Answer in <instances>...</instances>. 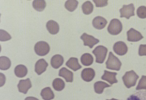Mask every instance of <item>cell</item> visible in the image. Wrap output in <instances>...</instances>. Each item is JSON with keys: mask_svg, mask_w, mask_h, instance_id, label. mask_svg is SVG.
<instances>
[{"mask_svg": "<svg viewBox=\"0 0 146 100\" xmlns=\"http://www.w3.org/2000/svg\"><path fill=\"white\" fill-rule=\"evenodd\" d=\"M108 52L107 48L103 45H98L92 51V53L96 57V62L102 63L105 61Z\"/></svg>", "mask_w": 146, "mask_h": 100, "instance_id": "3957f363", "label": "cell"}, {"mask_svg": "<svg viewBox=\"0 0 146 100\" xmlns=\"http://www.w3.org/2000/svg\"><path fill=\"white\" fill-rule=\"evenodd\" d=\"M11 37L8 33L4 30H0V41H5L11 39Z\"/></svg>", "mask_w": 146, "mask_h": 100, "instance_id": "83f0119b", "label": "cell"}, {"mask_svg": "<svg viewBox=\"0 0 146 100\" xmlns=\"http://www.w3.org/2000/svg\"><path fill=\"white\" fill-rule=\"evenodd\" d=\"M47 29L51 34H57L59 32L60 27L58 23L53 20H50L46 24Z\"/></svg>", "mask_w": 146, "mask_h": 100, "instance_id": "2e32d148", "label": "cell"}, {"mask_svg": "<svg viewBox=\"0 0 146 100\" xmlns=\"http://www.w3.org/2000/svg\"><path fill=\"white\" fill-rule=\"evenodd\" d=\"M139 54L140 56H146V45H139Z\"/></svg>", "mask_w": 146, "mask_h": 100, "instance_id": "1f68e13d", "label": "cell"}, {"mask_svg": "<svg viewBox=\"0 0 146 100\" xmlns=\"http://www.w3.org/2000/svg\"><path fill=\"white\" fill-rule=\"evenodd\" d=\"M58 75L64 78L67 82H72L73 81L74 74L65 67H62L60 69Z\"/></svg>", "mask_w": 146, "mask_h": 100, "instance_id": "9a60e30c", "label": "cell"}, {"mask_svg": "<svg viewBox=\"0 0 146 100\" xmlns=\"http://www.w3.org/2000/svg\"><path fill=\"white\" fill-rule=\"evenodd\" d=\"M93 2H94L96 6L97 7H105V6H107L108 5V1L106 0H102V1H100V0H94Z\"/></svg>", "mask_w": 146, "mask_h": 100, "instance_id": "4dcf8cb0", "label": "cell"}, {"mask_svg": "<svg viewBox=\"0 0 146 100\" xmlns=\"http://www.w3.org/2000/svg\"><path fill=\"white\" fill-rule=\"evenodd\" d=\"M106 64L108 69L116 71H119L122 65L120 61L111 52H110L109 57Z\"/></svg>", "mask_w": 146, "mask_h": 100, "instance_id": "7a4b0ae2", "label": "cell"}, {"mask_svg": "<svg viewBox=\"0 0 146 100\" xmlns=\"http://www.w3.org/2000/svg\"><path fill=\"white\" fill-rule=\"evenodd\" d=\"M82 10L86 15H89L93 12L94 6L90 1H87L82 5Z\"/></svg>", "mask_w": 146, "mask_h": 100, "instance_id": "484cf974", "label": "cell"}, {"mask_svg": "<svg viewBox=\"0 0 146 100\" xmlns=\"http://www.w3.org/2000/svg\"><path fill=\"white\" fill-rule=\"evenodd\" d=\"M142 89H146V76L144 75L142 76L136 88V90Z\"/></svg>", "mask_w": 146, "mask_h": 100, "instance_id": "f546056e", "label": "cell"}, {"mask_svg": "<svg viewBox=\"0 0 146 100\" xmlns=\"http://www.w3.org/2000/svg\"><path fill=\"white\" fill-rule=\"evenodd\" d=\"M127 100H140L137 97L134 95H132Z\"/></svg>", "mask_w": 146, "mask_h": 100, "instance_id": "836d02e7", "label": "cell"}, {"mask_svg": "<svg viewBox=\"0 0 146 100\" xmlns=\"http://www.w3.org/2000/svg\"><path fill=\"white\" fill-rule=\"evenodd\" d=\"M78 2L76 0H68L66 1L65 4V7L68 11L73 12L78 7Z\"/></svg>", "mask_w": 146, "mask_h": 100, "instance_id": "4316f807", "label": "cell"}, {"mask_svg": "<svg viewBox=\"0 0 146 100\" xmlns=\"http://www.w3.org/2000/svg\"><path fill=\"white\" fill-rule=\"evenodd\" d=\"M34 49L36 54L40 56H44L49 53L50 47L47 43L44 41H39L35 45Z\"/></svg>", "mask_w": 146, "mask_h": 100, "instance_id": "5b68a950", "label": "cell"}, {"mask_svg": "<svg viewBox=\"0 0 146 100\" xmlns=\"http://www.w3.org/2000/svg\"><path fill=\"white\" fill-rule=\"evenodd\" d=\"M127 40L131 42H137L144 38L140 32L133 28H131L127 32Z\"/></svg>", "mask_w": 146, "mask_h": 100, "instance_id": "9c48e42d", "label": "cell"}, {"mask_svg": "<svg viewBox=\"0 0 146 100\" xmlns=\"http://www.w3.org/2000/svg\"><path fill=\"white\" fill-rule=\"evenodd\" d=\"M117 75L116 72H111L106 70L104 71V74L102 76V80H106L111 85L118 82V80L116 78V76Z\"/></svg>", "mask_w": 146, "mask_h": 100, "instance_id": "5bb4252c", "label": "cell"}, {"mask_svg": "<svg viewBox=\"0 0 146 100\" xmlns=\"http://www.w3.org/2000/svg\"><path fill=\"white\" fill-rule=\"evenodd\" d=\"M25 100H39L38 99L35 98V97H27L25 99Z\"/></svg>", "mask_w": 146, "mask_h": 100, "instance_id": "e575fe53", "label": "cell"}, {"mask_svg": "<svg viewBox=\"0 0 146 100\" xmlns=\"http://www.w3.org/2000/svg\"><path fill=\"white\" fill-rule=\"evenodd\" d=\"M41 95L44 100H51L53 99L54 94L49 87H47L42 90Z\"/></svg>", "mask_w": 146, "mask_h": 100, "instance_id": "ffe728a7", "label": "cell"}, {"mask_svg": "<svg viewBox=\"0 0 146 100\" xmlns=\"http://www.w3.org/2000/svg\"><path fill=\"white\" fill-rule=\"evenodd\" d=\"M113 49L114 52L119 56L125 55L128 51L127 45L122 41L115 43L113 46Z\"/></svg>", "mask_w": 146, "mask_h": 100, "instance_id": "ba28073f", "label": "cell"}, {"mask_svg": "<svg viewBox=\"0 0 146 100\" xmlns=\"http://www.w3.org/2000/svg\"><path fill=\"white\" fill-rule=\"evenodd\" d=\"M137 14L139 18L145 19L146 18V6H143L138 8L137 11Z\"/></svg>", "mask_w": 146, "mask_h": 100, "instance_id": "f1b7e54d", "label": "cell"}, {"mask_svg": "<svg viewBox=\"0 0 146 100\" xmlns=\"http://www.w3.org/2000/svg\"><path fill=\"white\" fill-rule=\"evenodd\" d=\"M1 87H2L4 85L5 81H6V77L5 75L1 73Z\"/></svg>", "mask_w": 146, "mask_h": 100, "instance_id": "d6a6232c", "label": "cell"}, {"mask_svg": "<svg viewBox=\"0 0 146 100\" xmlns=\"http://www.w3.org/2000/svg\"><path fill=\"white\" fill-rule=\"evenodd\" d=\"M80 39L83 40L85 46H88L91 49H92L94 45L100 42L98 39L95 38L93 36L87 34L86 33H83L82 35L80 36Z\"/></svg>", "mask_w": 146, "mask_h": 100, "instance_id": "52a82bcc", "label": "cell"}, {"mask_svg": "<svg viewBox=\"0 0 146 100\" xmlns=\"http://www.w3.org/2000/svg\"><path fill=\"white\" fill-rule=\"evenodd\" d=\"M80 60L83 65L89 66L93 63L94 58L89 53H85L81 57Z\"/></svg>", "mask_w": 146, "mask_h": 100, "instance_id": "44dd1931", "label": "cell"}, {"mask_svg": "<svg viewBox=\"0 0 146 100\" xmlns=\"http://www.w3.org/2000/svg\"><path fill=\"white\" fill-rule=\"evenodd\" d=\"M135 6L133 3L127 5H124L122 8L119 10L120 17H125L128 19L130 17L135 16Z\"/></svg>", "mask_w": 146, "mask_h": 100, "instance_id": "8992f818", "label": "cell"}, {"mask_svg": "<svg viewBox=\"0 0 146 100\" xmlns=\"http://www.w3.org/2000/svg\"><path fill=\"white\" fill-rule=\"evenodd\" d=\"M95 72L94 69L90 68L84 69L81 73V77L83 80L90 82L93 80L95 76Z\"/></svg>", "mask_w": 146, "mask_h": 100, "instance_id": "7c38bea8", "label": "cell"}, {"mask_svg": "<svg viewBox=\"0 0 146 100\" xmlns=\"http://www.w3.org/2000/svg\"><path fill=\"white\" fill-rule=\"evenodd\" d=\"M64 58L59 54L53 56L51 59V65L53 68L57 69L62 66L64 63Z\"/></svg>", "mask_w": 146, "mask_h": 100, "instance_id": "e0dca14e", "label": "cell"}, {"mask_svg": "<svg viewBox=\"0 0 146 100\" xmlns=\"http://www.w3.org/2000/svg\"><path fill=\"white\" fill-rule=\"evenodd\" d=\"M123 28L122 23L119 19H113L110 22L108 26V30L110 34L116 36L122 32Z\"/></svg>", "mask_w": 146, "mask_h": 100, "instance_id": "277c9868", "label": "cell"}, {"mask_svg": "<svg viewBox=\"0 0 146 100\" xmlns=\"http://www.w3.org/2000/svg\"><path fill=\"white\" fill-rule=\"evenodd\" d=\"M17 87L19 92L26 94L29 89L32 88V83L29 78H27L25 80H21Z\"/></svg>", "mask_w": 146, "mask_h": 100, "instance_id": "30bf717a", "label": "cell"}, {"mask_svg": "<svg viewBox=\"0 0 146 100\" xmlns=\"http://www.w3.org/2000/svg\"><path fill=\"white\" fill-rule=\"evenodd\" d=\"M139 78V76L133 70L126 72L122 77L124 84L127 88L135 86Z\"/></svg>", "mask_w": 146, "mask_h": 100, "instance_id": "6da1fadb", "label": "cell"}, {"mask_svg": "<svg viewBox=\"0 0 146 100\" xmlns=\"http://www.w3.org/2000/svg\"><path fill=\"white\" fill-rule=\"evenodd\" d=\"M92 23L94 28L98 30H101L105 28L108 21L103 17L98 16L94 18Z\"/></svg>", "mask_w": 146, "mask_h": 100, "instance_id": "4fadbf2b", "label": "cell"}, {"mask_svg": "<svg viewBox=\"0 0 146 100\" xmlns=\"http://www.w3.org/2000/svg\"><path fill=\"white\" fill-rule=\"evenodd\" d=\"M66 65L74 71H77L82 67L78 62V58L74 57L70 58L66 62Z\"/></svg>", "mask_w": 146, "mask_h": 100, "instance_id": "ac0fdd59", "label": "cell"}, {"mask_svg": "<svg viewBox=\"0 0 146 100\" xmlns=\"http://www.w3.org/2000/svg\"><path fill=\"white\" fill-rule=\"evenodd\" d=\"M28 70L25 66L19 64L14 69V73L17 77L23 78L27 75Z\"/></svg>", "mask_w": 146, "mask_h": 100, "instance_id": "d6986e66", "label": "cell"}, {"mask_svg": "<svg viewBox=\"0 0 146 100\" xmlns=\"http://www.w3.org/2000/svg\"><path fill=\"white\" fill-rule=\"evenodd\" d=\"M48 64L45 59H41L36 62L35 65V71L38 75H40L46 70Z\"/></svg>", "mask_w": 146, "mask_h": 100, "instance_id": "8fae6325", "label": "cell"}, {"mask_svg": "<svg viewBox=\"0 0 146 100\" xmlns=\"http://www.w3.org/2000/svg\"><path fill=\"white\" fill-rule=\"evenodd\" d=\"M110 86H111L102 81L96 82L94 86L95 92L99 94H101L102 93L105 88Z\"/></svg>", "mask_w": 146, "mask_h": 100, "instance_id": "cb8c5ba5", "label": "cell"}, {"mask_svg": "<svg viewBox=\"0 0 146 100\" xmlns=\"http://www.w3.org/2000/svg\"><path fill=\"white\" fill-rule=\"evenodd\" d=\"M117 100V99H111V100Z\"/></svg>", "mask_w": 146, "mask_h": 100, "instance_id": "d590c367", "label": "cell"}, {"mask_svg": "<svg viewBox=\"0 0 146 100\" xmlns=\"http://www.w3.org/2000/svg\"><path fill=\"white\" fill-rule=\"evenodd\" d=\"M52 86L55 90L60 91L64 89L65 83L63 80L59 78H57L53 80Z\"/></svg>", "mask_w": 146, "mask_h": 100, "instance_id": "603a6c76", "label": "cell"}, {"mask_svg": "<svg viewBox=\"0 0 146 100\" xmlns=\"http://www.w3.org/2000/svg\"><path fill=\"white\" fill-rule=\"evenodd\" d=\"M33 6L36 11H43L46 6V3L44 0H35L33 2Z\"/></svg>", "mask_w": 146, "mask_h": 100, "instance_id": "d4e9b609", "label": "cell"}, {"mask_svg": "<svg viewBox=\"0 0 146 100\" xmlns=\"http://www.w3.org/2000/svg\"><path fill=\"white\" fill-rule=\"evenodd\" d=\"M11 62L8 57L2 56L0 57V69L2 70H6L10 68Z\"/></svg>", "mask_w": 146, "mask_h": 100, "instance_id": "7402d4cb", "label": "cell"}]
</instances>
